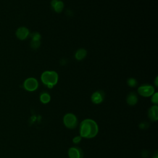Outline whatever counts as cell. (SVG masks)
Instances as JSON below:
<instances>
[{"instance_id": "cell-1", "label": "cell", "mask_w": 158, "mask_h": 158, "mask_svg": "<svg viewBox=\"0 0 158 158\" xmlns=\"http://www.w3.org/2000/svg\"><path fill=\"white\" fill-rule=\"evenodd\" d=\"M98 130V124L92 119H85L83 120L80 125V136L81 138H94L97 135Z\"/></svg>"}, {"instance_id": "cell-2", "label": "cell", "mask_w": 158, "mask_h": 158, "mask_svg": "<svg viewBox=\"0 0 158 158\" xmlns=\"http://www.w3.org/2000/svg\"><path fill=\"white\" fill-rule=\"evenodd\" d=\"M59 77L56 72L52 70H46L42 73L41 80L43 83L49 88H52L58 81Z\"/></svg>"}, {"instance_id": "cell-3", "label": "cell", "mask_w": 158, "mask_h": 158, "mask_svg": "<svg viewBox=\"0 0 158 158\" xmlns=\"http://www.w3.org/2000/svg\"><path fill=\"white\" fill-rule=\"evenodd\" d=\"M63 122L64 125L69 129H73L76 128L78 124L77 117L73 114L72 113L66 114L64 116Z\"/></svg>"}, {"instance_id": "cell-4", "label": "cell", "mask_w": 158, "mask_h": 158, "mask_svg": "<svg viewBox=\"0 0 158 158\" xmlns=\"http://www.w3.org/2000/svg\"><path fill=\"white\" fill-rule=\"evenodd\" d=\"M154 88L151 85H143L138 88V93L143 97L151 96L154 93Z\"/></svg>"}, {"instance_id": "cell-5", "label": "cell", "mask_w": 158, "mask_h": 158, "mask_svg": "<svg viewBox=\"0 0 158 158\" xmlns=\"http://www.w3.org/2000/svg\"><path fill=\"white\" fill-rule=\"evenodd\" d=\"M23 87L28 91H33L38 88V82L36 78L30 77L25 80L23 83Z\"/></svg>"}, {"instance_id": "cell-6", "label": "cell", "mask_w": 158, "mask_h": 158, "mask_svg": "<svg viewBox=\"0 0 158 158\" xmlns=\"http://www.w3.org/2000/svg\"><path fill=\"white\" fill-rule=\"evenodd\" d=\"M104 98V93L102 91H96L91 95V101L96 104H100L102 102Z\"/></svg>"}, {"instance_id": "cell-7", "label": "cell", "mask_w": 158, "mask_h": 158, "mask_svg": "<svg viewBox=\"0 0 158 158\" xmlns=\"http://www.w3.org/2000/svg\"><path fill=\"white\" fill-rule=\"evenodd\" d=\"M68 156L69 158H82L83 154L80 148L72 147L68 151Z\"/></svg>"}, {"instance_id": "cell-8", "label": "cell", "mask_w": 158, "mask_h": 158, "mask_svg": "<svg viewBox=\"0 0 158 158\" xmlns=\"http://www.w3.org/2000/svg\"><path fill=\"white\" fill-rule=\"evenodd\" d=\"M30 32L29 30L27 28L25 27H22L19 28L16 32H15V35L16 36L21 40H23L25 39H26L27 38V36H28Z\"/></svg>"}, {"instance_id": "cell-9", "label": "cell", "mask_w": 158, "mask_h": 158, "mask_svg": "<svg viewBox=\"0 0 158 158\" xmlns=\"http://www.w3.org/2000/svg\"><path fill=\"white\" fill-rule=\"evenodd\" d=\"M148 117L152 121H156L158 119V107L157 105L150 107L148 110Z\"/></svg>"}, {"instance_id": "cell-10", "label": "cell", "mask_w": 158, "mask_h": 158, "mask_svg": "<svg viewBox=\"0 0 158 158\" xmlns=\"http://www.w3.org/2000/svg\"><path fill=\"white\" fill-rule=\"evenodd\" d=\"M138 102V98L135 93H130L127 97V102L130 106H134Z\"/></svg>"}, {"instance_id": "cell-11", "label": "cell", "mask_w": 158, "mask_h": 158, "mask_svg": "<svg viewBox=\"0 0 158 158\" xmlns=\"http://www.w3.org/2000/svg\"><path fill=\"white\" fill-rule=\"evenodd\" d=\"M87 54V51L86 49H83V48H81L78 49L75 54V59L78 60H81L85 58V57L86 56Z\"/></svg>"}, {"instance_id": "cell-12", "label": "cell", "mask_w": 158, "mask_h": 158, "mask_svg": "<svg viewBox=\"0 0 158 158\" xmlns=\"http://www.w3.org/2000/svg\"><path fill=\"white\" fill-rule=\"evenodd\" d=\"M40 99L42 103L47 104L50 101L51 96L48 93L44 92L41 94V95L40 96Z\"/></svg>"}, {"instance_id": "cell-13", "label": "cell", "mask_w": 158, "mask_h": 158, "mask_svg": "<svg viewBox=\"0 0 158 158\" xmlns=\"http://www.w3.org/2000/svg\"><path fill=\"white\" fill-rule=\"evenodd\" d=\"M64 2L62 1H58L57 4L54 7V10L57 13H60L64 9Z\"/></svg>"}, {"instance_id": "cell-14", "label": "cell", "mask_w": 158, "mask_h": 158, "mask_svg": "<svg viewBox=\"0 0 158 158\" xmlns=\"http://www.w3.org/2000/svg\"><path fill=\"white\" fill-rule=\"evenodd\" d=\"M127 85L130 87H135L138 84L136 80L133 78H129L127 80Z\"/></svg>"}, {"instance_id": "cell-15", "label": "cell", "mask_w": 158, "mask_h": 158, "mask_svg": "<svg viewBox=\"0 0 158 158\" xmlns=\"http://www.w3.org/2000/svg\"><path fill=\"white\" fill-rule=\"evenodd\" d=\"M30 46L31 48L36 49L38 48L40 46V41H35V40H31L30 43Z\"/></svg>"}, {"instance_id": "cell-16", "label": "cell", "mask_w": 158, "mask_h": 158, "mask_svg": "<svg viewBox=\"0 0 158 158\" xmlns=\"http://www.w3.org/2000/svg\"><path fill=\"white\" fill-rule=\"evenodd\" d=\"M31 37L32 40L35 41H40L41 35L38 32H34L31 34Z\"/></svg>"}, {"instance_id": "cell-17", "label": "cell", "mask_w": 158, "mask_h": 158, "mask_svg": "<svg viewBox=\"0 0 158 158\" xmlns=\"http://www.w3.org/2000/svg\"><path fill=\"white\" fill-rule=\"evenodd\" d=\"M151 98V102L154 104L155 105L157 104L158 103V93H154L152 96Z\"/></svg>"}, {"instance_id": "cell-18", "label": "cell", "mask_w": 158, "mask_h": 158, "mask_svg": "<svg viewBox=\"0 0 158 158\" xmlns=\"http://www.w3.org/2000/svg\"><path fill=\"white\" fill-rule=\"evenodd\" d=\"M81 137L80 136H76L73 138L72 141L75 144H78L81 141Z\"/></svg>"}, {"instance_id": "cell-19", "label": "cell", "mask_w": 158, "mask_h": 158, "mask_svg": "<svg viewBox=\"0 0 158 158\" xmlns=\"http://www.w3.org/2000/svg\"><path fill=\"white\" fill-rule=\"evenodd\" d=\"M58 1H59V0H52V1H51V6H52L53 8L56 6V5L57 4Z\"/></svg>"}, {"instance_id": "cell-20", "label": "cell", "mask_w": 158, "mask_h": 158, "mask_svg": "<svg viewBox=\"0 0 158 158\" xmlns=\"http://www.w3.org/2000/svg\"><path fill=\"white\" fill-rule=\"evenodd\" d=\"M154 85L156 86V87L158 86V77H156L154 80Z\"/></svg>"}]
</instances>
